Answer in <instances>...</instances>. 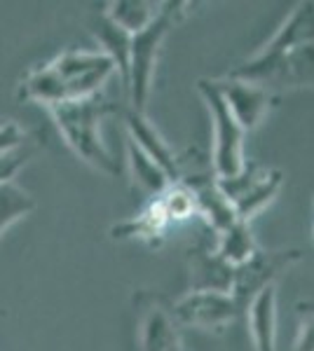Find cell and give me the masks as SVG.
Returning a JSON list of instances; mask_svg holds the SVG:
<instances>
[{
	"mask_svg": "<svg viewBox=\"0 0 314 351\" xmlns=\"http://www.w3.org/2000/svg\"><path fill=\"white\" fill-rule=\"evenodd\" d=\"M117 73L115 64L104 52L66 49L52 61L36 66L19 84V99L33 101L45 108L64 101L89 99Z\"/></svg>",
	"mask_w": 314,
	"mask_h": 351,
	"instance_id": "cell-1",
	"label": "cell"
},
{
	"mask_svg": "<svg viewBox=\"0 0 314 351\" xmlns=\"http://www.w3.org/2000/svg\"><path fill=\"white\" fill-rule=\"evenodd\" d=\"M113 106L101 99L99 94L89 99L64 101V104L49 106V115L59 129L61 138L85 164L108 176L120 171L117 162L113 160L111 150L101 138V120Z\"/></svg>",
	"mask_w": 314,
	"mask_h": 351,
	"instance_id": "cell-2",
	"label": "cell"
},
{
	"mask_svg": "<svg viewBox=\"0 0 314 351\" xmlns=\"http://www.w3.org/2000/svg\"><path fill=\"white\" fill-rule=\"evenodd\" d=\"M171 16H174V5H167V10L157 12V16L144 31L131 36L127 87L131 89V101H134L136 112H144L148 89H150V80H153V68H155V59H157V49L171 26Z\"/></svg>",
	"mask_w": 314,
	"mask_h": 351,
	"instance_id": "cell-3",
	"label": "cell"
},
{
	"mask_svg": "<svg viewBox=\"0 0 314 351\" xmlns=\"http://www.w3.org/2000/svg\"><path fill=\"white\" fill-rule=\"evenodd\" d=\"M139 351H181L174 319H171V314L157 300L141 304Z\"/></svg>",
	"mask_w": 314,
	"mask_h": 351,
	"instance_id": "cell-4",
	"label": "cell"
},
{
	"mask_svg": "<svg viewBox=\"0 0 314 351\" xmlns=\"http://www.w3.org/2000/svg\"><path fill=\"white\" fill-rule=\"evenodd\" d=\"M209 106H214L216 117H218V155H216V164L218 171L225 178H235L242 169V132H239L237 122L232 120L230 104H225V99H221L218 94H209Z\"/></svg>",
	"mask_w": 314,
	"mask_h": 351,
	"instance_id": "cell-5",
	"label": "cell"
},
{
	"mask_svg": "<svg viewBox=\"0 0 314 351\" xmlns=\"http://www.w3.org/2000/svg\"><path fill=\"white\" fill-rule=\"evenodd\" d=\"M124 122H127V129H129L127 138L134 145H139V148L144 150L146 155L150 157V160L155 162L157 167L169 176V180H174L176 178V164H174V160H171L167 143L159 138V134L155 132V127H150V124H148V120L144 117V112L131 110V112H127Z\"/></svg>",
	"mask_w": 314,
	"mask_h": 351,
	"instance_id": "cell-6",
	"label": "cell"
},
{
	"mask_svg": "<svg viewBox=\"0 0 314 351\" xmlns=\"http://www.w3.org/2000/svg\"><path fill=\"white\" fill-rule=\"evenodd\" d=\"M94 38L104 47V54L115 64V68L122 73V82L127 84L129 75V49H131V33L122 31L117 24H113L106 14L99 16V21L92 26Z\"/></svg>",
	"mask_w": 314,
	"mask_h": 351,
	"instance_id": "cell-7",
	"label": "cell"
},
{
	"mask_svg": "<svg viewBox=\"0 0 314 351\" xmlns=\"http://www.w3.org/2000/svg\"><path fill=\"white\" fill-rule=\"evenodd\" d=\"M169 223V216L162 206V199L150 202L144 211L139 213L136 218L127 220L122 225H115L111 230L113 239H124V237H139V239H150L155 241L157 237H162L164 228Z\"/></svg>",
	"mask_w": 314,
	"mask_h": 351,
	"instance_id": "cell-8",
	"label": "cell"
},
{
	"mask_svg": "<svg viewBox=\"0 0 314 351\" xmlns=\"http://www.w3.org/2000/svg\"><path fill=\"white\" fill-rule=\"evenodd\" d=\"M36 208V199L16 180L0 183V239L14 223L24 220Z\"/></svg>",
	"mask_w": 314,
	"mask_h": 351,
	"instance_id": "cell-9",
	"label": "cell"
},
{
	"mask_svg": "<svg viewBox=\"0 0 314 351\" xmlns=\"http://www.w3.org/2000/svg\"><path fill=\"white\" fill-rule=\"evenodd\" d=\"M153 5L148 3H129V0H120V3H111L106 10V16L113 21V24H117L122 31L127 33H139L144 31V28L150 24L153 19L157 16V10H150Z\"/></svg>",
	"mask_w": 314,
	"mask_h": 351,
	"instance_id": "cell-10",
	"label": "cell"
},
{
	"mask_svg": "<svg viewBox=\"0 0 314 351\" xmlns=\"http://www.w3.org/2000/svg\"><path fill=\"white\" fill-rule=\"evenodd\" d=\"M127 157L131 164V173H134V180L139 183V188L150 190V192H162L164 185H167L169 176L157 167L150 157L146 155L139 145H134L127 138Z\"/></svg>",
	"mask_w": 314,
	"mask_h": 351,
	"instance_id": "cell-11",
	"label": "cell"
},
{
	"mask_svg": "<svg viewBox=\"0 0 314 351\" xmlns=\"http://www.w3.org/2000/svg\"><path fill=\"white\" fill-rule=\"evenodd\" d=\"M254 309V330L260 342V351H272V291L262 293Z\"/></svg>",
	"mask_w": 314,
	"mask_h": 351,
	"instance_id": "cell-12",
	"label": "cell"
},
{
	"mask_svg": "<svg viewBox=\"0 0 314 351\" xmlns=\"http://www.w3.org/2000/svg\"><path fill=\"white\" fill-rule=\"evenodd\" d=\"M26 148V132L14 120L0 122V157H8L12 152Z\"/></svg>",
	"mask_w": 314,
	"mask_h": 351,
	"instance_id": "cell-13",
	"label": "cell"
},
{
	"mask_svg": "<svg viewBox=\"0 0 314 351\" xmlns=\"http://www.w3.org/2000/svg\"><path fill=\"white\" fill-rule=\"evenodd\" d=\"M33 155H36V150L33 148H21V150H16L8 157H0V183H5V180H14V176L26 167Z\"/></svg>",
	"mask_w": 314,
	"mask_h": 351,
	"instance_id": "cell-14",
	"label": "cell"
}]
</instances>
